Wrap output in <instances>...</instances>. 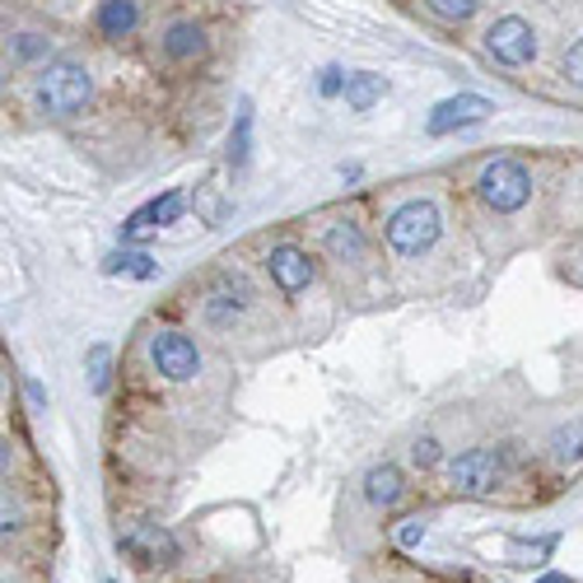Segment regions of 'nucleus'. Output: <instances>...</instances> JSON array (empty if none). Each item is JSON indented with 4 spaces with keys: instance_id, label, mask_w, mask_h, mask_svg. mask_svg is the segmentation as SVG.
Wrapping results in <instances>:
<instances>
[{
    "instance_id": "obj_5",
    "label": "nucleus",
    "mask_w": 583,
    "mask_h": 583,
    "mask_svg": "<svg viewBox=\"0 0 583 583\" xmlns=\"http://www.w3.org/2000/svg\"><path fill=\"white\" fill-rule=\"evenodd\" d=\"M485 52L495 61H504V65H528L536 57V33H532L528 19L504 14L485 29Z\"/></svg>"
},
{
    "instance_id": "obj_12",
    "label": "nucleus",
    "mask_w": 583,
    "mask_h": 583,
    "mask_svg": "<svg viewBox=\"0 0 583 583\" xmlns=\"http://www.w3.org/2000/svg\"><path fill=\"white\" fill-rule=\"evenodd\" d=\"M126 551H136L141 560H173V555H177V542H173L164 528L141 523V528L126 532Z\"/></svg>"
},
{
    "instance_id": "obj_21",
    "label": "nucleus",
    "mask_w": 583,
    "mask_h": 583,
    "mask_svg": "<svg viewBox=\"0 0 583 583\" xmlns=\"http://www.w3.org/2000/svg\"><path fill=\"white\" fill-rule=\"evenodd\" d=\"M248 131H253V112L243 108V112H238V131H234V141H229V160H234V168L248 164Z\"/></svg>"
},
{
    "instance_id": "obj_20",
    "label": "nucleus",
    "mask_w": 583,
    "mask_h": 583,
    "mask_svg": "<svg viewBox=\"0 0 583 583\" xmlns=\"http://www.w3.org/2000/svg\"><path fill=\"white\" fill-rule=\"evenodd\" d=\"M10 57H14V65H29V61H38V57H48V38H42V33H19L14 48H10Z\"/></svg>"
},
{
    "instance_id": "obj_19",
    "label": "nucleus",
    "mask_w": 583,
    "mask_h": 583,
    "mask_svg": "<svg viewBox=\"0 0 583 583\" xmlns=\"http://www.w3.org/2000/svg\"><path fill=\"white\" fill-rule=\"evenodd\" d=\"M430 6L434 19H443V24H462V19H472L481 10V0H425Z\"/></svg>"
},
{
    "instance_id": "obj_3",
    "label": "nucleus",
    "mask_w": 583,
    "mask_h": 583,
    "mask_svg": "<svg viewBox=\"0 0 583 583\" xmlns=\"http://www.w3.org/2000/svg\"><path fill=\"white\" fill-rule=\"evenodd\" d=\"M481 201L490 211H500V215H513V211H523L528 206V196H532V177L523 164H513V160H495V164H485L481 173Z\"/></svg>"
},
{
    "instance_id": "obj_1",
    "label": "nucleus",
    "mask_w": 583,
    "mask_h": 583,
    "mask_svg": "<svg viewBox=\"0 0 583 583\" xmlns=\"http://www.w3.org/2000/svg\"><path fill=\"white\" fill-rule=\"evenodd\" d=\"M33 94L42 103V112L71 117V112H80L89 103V94H94V75H89V65H80V61H52L48 71L38 75Z\"/></svg>"
},
{
    "instance_id": "obj_14",
    "label": "nucleus",
    "mask_w": 583,
    "mask_h": 583,
    "mask_svg": "<svg viewBox=\"0 0 583 583\" xmlns=\"http://www.w3.org/2000/svg\"><path fill=\"white\" fill-rule=\"evenodd\" d=\"M136 19H141L136 0H103V6H99V29H103V38H126L131 29H136Z\"/></svg>"
},
{
    "instance_id": "obj_30",
    "label": "nucleus",
    "mask_w": 583,
    "mask_h": 583,
    "mask_svg": "<svg viewBox=\"0 0 583 583\" xmlns=\"http://www.w3.org/2000/svg\"><path fill=\"white\" fill-rule=\"evenodd\" d=\"M108 583H112V579H108Z\"/></svg>"
},
{
    "instance_id": "obj_9",
    "label": "nucleus",
    "mask_w": 583,
    "mask_h": 583,
    "mask_svg": "<svg viewBox=\"0 0 583 583\" xmlns=\"http://www.w3.org/2000/svg\"><path fill=\"white\" fill-rule=\"evenodd\" d=\"M177 215H183V192H164L122 224V238H145L150 229H164V224H173Z\"/></svg>"
},
{
    "instance_id": "obj_11",
    "label": "nucleus",
    "mask_w": 583,
    "mask_h": 583,
    "mask_svg": "<svg viewBox=\"0 0 583 583\" xmlns=\"http://www.w3.org/2000/svg\"><path fill=\"white\" fill-rule=\"evenodd\" d=\"M401 495H407V481H401V472H397L392 462L374 467V472L365 477V500H369V504H378V509H392Z\"/></svg>"
},
{
    "instance_id": "obj_24",
    "label": "nucleus",
    "mask_w": 583,
    "mask_h": 583,
    "mask_svg": "<svg viewBox=\"0 0 583 583\" xmlns=\"http://www.w3.org/2000/svg\"><path fill=\"white\" fill-rule=\"evenodd\" d=\"M318 94H323V99L346 94V80H341V71H336V65H327V71L318 75Z\"/></svg>"
},
{
    "instance_id": "obj_10",
    "label": "nucleus",
    "mask_w": 583,
    "mask_h": 583,
    "mask_svg": "<svg viewBox=\"0 0 583 583\" xmlns=\"http://www.w3.org/2000/svg\"><path fill=\"white\" fill-rule=\"evenodd\" d=\"M323 243H327V253L336 262H365V234H360V224H350V219H336L323 229Z\"/></svg>"
},
{
    "instance_id": "obj_7",
    "label": "nucleus",
    "mask_w": 583,
    "mask_h": 583,
    "mask_svg": "<svg viewBox=\"0 0 583 583\" xmlns=\"http://www.w3.org/2000/svg\"><path fill=\"white\" fill-rule=\"evenodd\" d=\"M490 112H495V103H490V99H481V94H458V99L434 103V112H430V122H425V131H430V136H448V131H462V126L485 122Z\"/></svg>"
},
{
    "instance_id": "obj_26",
    "label": "nucleus",
    "mask_w": 583,
    "mask_h": 583,
    "mask_svg": "<svg viewBox=\"0 0 583 583\" xmlns=\"http://www.w3.org/2000/svg\"><path fill=\"white\" fill-rule=\"evenodd\" d=\"M565 75H570L574 84H583V42H574V48L565 52Z\"/></svg>"
},
{
    "instance_id": "obj_27",
    "label": "nucleus",
    "mask_w": 583,
    "mask_h": 583,
    "mask_svg": "<svg viewBox=\"0 0 583 583\" xmlns=\"http://www.w3.org/2000/svg\"><path fill=\"white\" fill-rule=\"evenodd\" d=\"M551 546H555V536H546V542H536V546H532V555H546ZM513 555H528V546H513Z\"/></svg>"
},
{
    "instance_id": "obj_25",
    "label": "nucleus",
    "mask_w": 583,
    "mask_h": 583,
    "mask_svg": "<svg viewBox=\"0 0 583 583\" xmlns=\"http://www.w3.org/2000/svg\"><path fill=\"white\" fill-rule=\"evenodd\" d=\"M411 462H416V467H434V462H439V443H434V439H416V443H411Z\"/></svg>"
},
{
    "instance_id": "obj_15",
    "label": "nucleus",
    "mask_w": 583,
    "mask_h": 583,
    "mask_svg": "<svg viewBox=\"0 0 583 583\" xmlns=\"http://www.w3.org/2000/svg\"><path fill=\"white\" fill-rule=\"evenodd\" d=\"M164 52L173 61H192V57L206 52V33H201V24H173L164 38Z\"/></svg>"
},
{
    "instance_id": "obj_2",
    "label": "nucleus",
    "mask_w": 583,
    "mask_h": 583,
    "mask_svg": "<svg viewBox=\"0 0 583 583\" xmlns=\"http://www.w3.org/2000/svg\"><path fill=\"white\" fill-rule=\"evenodd\" d=\"M439 234H443V215L434 201H407V206H397L388 219V243L401 257H420L425 248H434Z\"/></svg>"
},
{
    "instance_id": "obj_16",
    "label": "nucleus",
    "mask_w": 583,
    "mask_h": 583,
    "mask_svg": "<svg viewBox=\"0 0 583 583\" xmlns=\"http://www.w3.org/2000/svg\"><path fill=\"white\" fill-rule=\"evenodd\" d=\"M388 94V84H383V75H346V103L355 108V112H369L378 99Z\"/></svg>"
},
{
    "instance_id": "obj_6",
    "label": "nucleus",
    "mask_w": 583,
    "mask_h": 583,
    "mask_svg": "<svg viewBox=\"0 0 583 583\" xmlns=\"http://www.w3.org/2000/svg\"><path fill=\"white\" fill-rule=\"evenodd\" d=\"M504 481V458L495 448H472L453 462V490L462 495H495V485Z\"/></svg>"
},
{
    "instance_id": "obj_17",
    "label": "nucleus",
    "mask_w": 583,
    "mask_h": 583,
    "mask_svg": "<svg viewBox=\"0 0 583 583\" xmlns=\"http://www.w3.org/2000/svg\"><path fill=\"white\" fill-rule=\"evenodd\" d=\"M103 272L108 276H136V280H150L160 266H154V257L150 253H112L108 262H103Z\"/></svg>"
},
{
    "instance_id": "obj_29",
    "label": "nucleus",
    "mask_w": 583,
    "mask_h": 583,
    "mask_svg": "<svg viewBox=\"0 0 583 583\" xmlns=\"http://www.w3.org/2000/svg\"><path fill=\"white\" fill-rule=\"evenodd\" d=\"M536 583H570V579H565V574H542Z\"/></svg>"
},
{
    "instance_id": "obj_4",
    "label": "nucleus",
    "mask_w": 583,
    "mask_h": 583,
    "mask_svg": "<svg viewBox=\"0 0 583 583\" xmlns=\"http://www.w3.org/2000/svg\"><path fill=\"white\" fill-rule=\"evenodd\" d=\"M150 360H154V369L168 378V383H192V378L201 374V350H196L192 336H183V331H160V336H154Z\"/></svg>"
},
{
    "instance_id": "obj_18",
    "label": "nucleus",
    "mask_w": 583,
    "mask_h": 583,
    "mask_svg": "<svg viewBox=\"0 0 583 583\" xmlns=\"http://www.w3.org/2000/svg\"><path fill=\"white\" fill-rule=\"evenodd\" d=\"M551 453H555V462H560V467L583 462V425H565V430H555Z\"/></svg>"
},
{
    "instance_id": "obj_23",
    "label": "nucleus",
    "mask_w": 583,
    "mask_h": 583,
    "mask_svg": "<svg viewBox=\"0 0 583 583\" xmlns=\"http://www.w3.org/2000/svg\"><path fill=\"white\" fill-rule=\"evenodd\" d=\"M89 374H94V388L103 392V388H108V346L89 350Z\"/></svg>"
},
{
    "instance_id": "obj_22",
    "label": "nucleus",
    "mask_w": 583,
    "mask_h": 583,
    "mask_svg": "<svg viewBox=\"0 0 583 583\" xmlns=\"http://www.w3.org/2000/svg\"><path fill=\"white\" fill-rule=\"evenodd\" d=\"M392 536H397V546H401V551H411V546L425 542V523H420V519H401Z\"/></svg>"
},
{
    "instance_id": "obj_13",
    "label": "nucleus",
    "mask_w": 583,
    "mask_h": 583,
    "mask_svg": "<svg viewBox=\"0 0 583 583\" xmlns=\"http://www.w3.org/2000/svg\"><path fill=\"white\" fill-rule=\"evenodd\" d=\"M243 308H248V289L219 285V289H211V299H206V318H211L215 327H234Z\"/></svg>"
},
{
    "instance_id": "obj_28",
    "label": "nucleus",
    "mask_w": 583,
    "mask_h": 583,
    "mask_svg": "<svg viewBox=\"0 0 583 583\" xmlns=\"http://www.w3.org/2000/svg\"><path fill=\"white\" fill-rule=\"evenodd\" d=\"M10 532H19V509H14L10 495H6V536H10Z\"/></svg>"
},
{
    "instance_id": "obj_8",
    "label": "nucleus",
    "mask_w": 583,
    "mask_h": 583,
    "mask_svg": "<svg viewBox=\"0 0 583 583\" xmlns=\"http://www.w3.org/2000/svg\"><path fill=\"white\" fill-rule=\"evenodd\" d=\"M266 266H272V280L280 285V295H299V289H308V285H313V262H308V253L289 248V243L272 248Z\"/></svg>"
}]
</instances>
